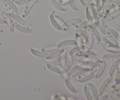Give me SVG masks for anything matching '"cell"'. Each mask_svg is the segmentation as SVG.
Segmentation results:
<instances>
[{"label": "cell", "mask_w": 120, "mask_h": 100, "mask_svg": "<svg viewBox=\"0 0 120 100\" xmlns=\"http://www.w3.org/2000/svg\"><path fill=\"white\" fill-rule=\"evenodd\" d=\"M91 4H93L96 5V0H91Z\"/></svg>", "instance_id": "cell-51"}, {"label": "cell", "mask_w": 120, "mask_h": 100, "mask_svg": "<svg viewBox=\"0 0 120 100\" xmlns=\"http://www.w3.org/2000/svg\"><path fill=\"white\" fill-rule=\"evenodd\" d=\"M4 1L13 9V10H14V11L16 13L18 12V7L17 6H16V4L14 3V2L12 1H11V0H4Z\"/></svg>", "instance_id": "cell-38"}, {"label": "cell", "mask_w": 120, "mask_h": 100, "mask_svg": "<svg viewBox=\"0 0 120 100\" xmlns=\"http://www.w3.org/2000/svg\"><path fill=\"white\" fill-rule=\"evenodd\" d=\"M83 92H84V95L86 96V98L88 100H92L93 98L91 96V94H90V91H89V89H88V87L87 86H84V88H83Z\"/></svg>", "instance_id": "cell-39"}, {"label": "cell", "mask_w": 120, "mask_h": 100, "mask_svg": "<svg viewBox=\"0 0 120 100\" xmlns=\"http://www.w3.org/2000/svg\"><path fill=\"white\" fill-rule=\"evenodd\" d=\"M86 15L87 21L88 24H93V17L92 9H91V4H89L86 9Z\"/></svg>", "instance_id": "cell-3"}, {"label": "cell", "mask_w": 120, "mask_h": 100, "mask_svg": "<svg viewBox=\"0 0 120 100\" xmlns=\"http://www.w3.org/2000/svg\"><path fill=\"white\" fill-rule=\"evenodd\" d=\"M50 1H51V3L52 4V5L56 9H57L58 11H61V12L66 11V9L63 8V7H62L61 5L57 2V0H50Z\"/></svg>", "instance_id": "cell-26"}, {"label": "cell", "mask_w": 120, "mask_h": 100, "mask_svg": "<svg viewBox=\"0 0 120 100\" xmlns=\"http://www.w3.org/2000/svg\"><path fill=\"white\" fill-rule=\"evenodd\" d=\"M114 89L116 91H120V85L116 86V87L114 88Z\"/></svg>", "instance_id": "cell-49"}, {"label": "cell", "mask_w": 120, "mask_h": 100, "mask_svg": "<svg viewBox=\"0 0 120 100\" xmlns=\"http://www.w3.org/2000/svg\"><path fill=\"white\" fill-rule=\"evenodd\" d=\"M103 2H104V0H96V7L98 11H99L101 8L103 4Z\"/></svg>", "instance_id": "cell-45"}, {"label": "cell", "mask_w": 120, "mask_h": 100, "mask_svg": "<svg viewBox=\"0 0 120 100\" xmlns=\"http://www.w3.org/2000/svg\"><path fill=\"white\" fill-rule=\"evenodd\" d=\"M88 86L90 88V90H91V92H92L94 98L95 100H98L100 99V95L99 93H98V91L97 90V88L96 87V86L93 84L91 82H89L88 84Z\"/></svg>", "instance_id": "cell-13"}, {"label": "cell", "mask_w": 120, "mask_h": 100, "mask_svg": "<svg viewBox=\"0 0 120 100\" xmlns=\"http://www.w3.org/2000/svg\"><path fill=\"white\" fill-rule=\"evenodd\" d=\"M97 25H98V28H99L100 30V31L101 32V33H103V34H104V35H106L107 31L105 28V25H104V20H103V18H100L99 20H98V24Z\"/></svg>", "instance_id": "cell-31"}, {"label": "cell", "mask_w": 120, "mask_h": 100, "mask_svg": "<svg viewBox=\"0 0 120 100\" xmlns=\"http://www.w3.org/2000/svg\"><path fill=\"white\" fill-rule=\"evenodd\" d=\"M120 60L119 58H117L113 63L111 64V65L110 66V68L109 69V75L110 76H112L113 75L114 72H115L116 69H117V68L118 67V65L120 64Z\"/></svg>", "instance_id": "cell-16"}, {"label": "cell", "mask_w": 120, "mask_h": 100, "mask_svg": "<svg viewBox=\"0 0 120 100\" xmlns=\"http://www.w3.org/2000/svg\"><path fill=\"white\" fill-rule=\"evenodd\" d=\"M106 35H107V38L110 41H111V42H112L113 44H114L115 45H116L119 47V43H118V42L117 41V40H116V39L114 37V36L110 34V33L107 32Z\"/></svg>", "instance_id": "cell-41"}, {"label": "cell", "mask_w": 120, "mask_h": 100, "mask_svg": "<svg viewBox=\"0 0 120 100\" xmlns=\"http://www.w3.org/2000/svg\"><path fill=\"white\" fill-rule=\"evenodd\" d=\"M88 26H89V29L91 31L92 34H93L94 36H95V38L97 39V41H101V36L99 32L98 31V30L96 28V27L93 24H88Z\"/></svg>", "instance_id": "cell-12"}, {"label": "cell", "mask_w": 120, "mask_h": 100, "mask_svg": "<svg viewBox=\"0 0 120 100\" xmlns=\"http://www.w3.org/2000/svg\"><path fill=\"white\" fill-rule=\"evenodd\" d=\"M49 20H50V23L52 24V26L54 28H55V29L57 31H62V28L60 27V25H59V24L57 23L56 20L55 19V16H54L53 14H50V16H49Z\"/></svg>", "instance_id": "cell-18"}, {"label": "cell", "mask_w": 120, "mask_h": 100, "mask_svg": "<svg viewBox=\"0 0 120 100\" xmlns=\"http://www.w3.org/2000/svg\"><path fill=\"white\" fill-rule=\"evenodd\" d=\"M82 21V19L80 18H71L70 20H67L66 21V23L69 27V26H71L73 25L77 24L80 23Z\"/></svg>", "instance_id": "cell-29"}, {"label": "cell", "mask_w": 120, "mask_h": 100, "mask_svg": "<svg viewBox=\"0 0 120 100\" xmlns=\"http://www.w3.org/2000/svg\"><path fill=\"white\" fill-rule=\"evenodd\" d=\"M60 48L58 45H49L46 46L42 48V51L46 52H52L54 51H56L57 49H59Z\"/></svg>", "instance_id": "cell-27"}, {"label": "cell", "mask_w": 120, "mask_h": 100, "mask_svg": "<svg viewBox=\"0 0 120 100\" xmlns=\"http://www.w3.org/2000/svg\"><path fill=\"white\" fill-rule=\"evenodd\" d=\"M104 2L105 3H112L116 4H120V0H104Z\"/></svg>", "instance_id": "cell-48"}, {"label": "cell", "mask_w": 120, "mask_h": 100, "mask_svg": "<svg viewBox=\"0 0 120 100\" xmlns=\"http://www.w3.org/2000/svg\"><path fill=\"white\" fill-rule=\"evenodd\" d=\"M87 25H88V22L87 21H82V22L80 23V24L79 25L78 27H77V29H76V34H75L76 36H80V34L82 32V31H83V29H84V27H86Z\"/></svg>", "instance_id": "cell-19"}, {"label": "cell", "mask_w": 120, "mask_h": 100, "mask_svg": "<svg viewBox=\"0 0 120 100\" xmlns=\"http://www.w3.org/2000/svg\"><path fill=\"white\" fill-rule=\"evenodd\" d=\"M102 39H103V42L104 44L106 45L109 46V47H119L118 46L116 45H115L114 44L112 43L111 41H110V40L107 38V36H103Z\"/></svg>", "instance_id": "cell-37"}, {"label": "cell", "mask_w": 120, "mask_h": 100, "mask_svg": "<svg viewBox=\"0 0 120 100\" xmlns=\"http://www.w3.org/2000/svg\"><path fill=\"white\" fill-rule=\"evenodd\" d=\"M31 0H17L15 1V4L19 5H22L26 4L28 2H29Z\"/></svg>", "instance_id": "cell-46"}, {"label": "cell", "mask_w": 120, "mask_h": 100, "mask_svg": "<svg viewBox=\"0 0 120 100\" xmlns=\"http://www.w3.org/2000/svg\"><path fill=\"white\" fill-rule=\"evenodd\" d=\"M64 51V49H60V48H59V49H57V50L56 51H54L53 52L50 53V54H48V55L46 56V60L48 61V60H50V59L59 57V56H60L62 54H63V52Z\"/></svg>", "instance_id": "cell-10"}, {"label": "cell", "mask_w": 120, "mask_h": 100, "mask_svg": "<svg viewBox=\"0 0 120 100\" xmlns=\"http://www.w3.org/2000/svg\"><path fill=\"white\" fill-rule=\"evenodd\" d=\"M120 57V54L117 52H109L103 55L102 58L103 60L108 59H117Z\"/></svg>", "instance_id": "cell-21"}, {"label": "cell", "mask_w": 120, "mask_h": 100, "mask_svg": "<svg viewBox=\"0 0 120 100\" xmlns=\"http://www.w3.org/2000/svg\"><path fill=\"white\" fill-rule=\"evenodd\" d=\"M109 32L110 33L116 40H117V41L119 43V46H120V35L116 31L115 29H114L113 28H109Z\"/></svg>", "instance_id": "cell-33"}, {"label": "cell", "mask_w": 120, "mask_h": 100, "mask_svg": "<svg viewBox=\"0 0 120 100\" xmlns=\"http://www.w3.org/2000/svg\"><path fill=\"white\" fill-rule=\"evenodd\" d=\"M69 4V5H70V8L74 11H78L79 9L77 8V5L76 4L75 2L74 1V0H69L68 2Z\"/></svg>", "instance_id": "cell-44"}, {"label": "cell", "mask_w": 120, "mask_h": 100, "mask_svg": "<svg viewBox=\"0 0 120 100\" xmlns=\"http://www.w3.org/2000/svg\"><path fill=\"white\" fill-rule=\"evenodd\" d=\"M94 72H91L89 73L88 75H85L83 77L79 78L78 77V78L76 80L77 82H80V83H84V82H86L89 81L90 80H91V79L93 77H94Z\"/></svg>", "instance_id": "cell-9"}, {"label": "cell", "mask_w": 120, "mask_h": 100, "mask_svg": "<svg viewBox=\"0 0 120 100\" xmlns=\"http://www.w3.org/2000/svg\"><path fill=\"white\" fill-rule=\"evenodd\" d=\"M106 62H105V60H102L101 64V65L100 66L99 68H98V71L96 72V74H94V77L96 78H98L100 77L104 73V71H105V68H106Z\"/></svg>", "instance_id": "cell-7"}, {"label": "cell", "mask_w": 120, "mask_h": 100, "mask_svg": "<svg viewBox=\"0 0 120 100\" xmlns=\"http://www.w3.org/2000/svg\"><path fill=\"white\" fill-rule=\"evenodd\" d=\"M76 54H80V55H87V56H97V54H96L95 52L88 49H85V50H83V51H80L79 52H78Z\"/></svg>", "instance_id": "cell-25"}, {"label": "cell", "mask_w": 120, "mask_h": 100, "mask_svg": "<svg viewBox=\"0 0 120 100\" xmlns=\"http://www.w3.org/2000/svg\"><path fill=\"white\" fill-rule=\"evenodd\" d=\"M64 84H65L66 86V87L68 88V89H69L70 91H71V92L75 93V94H76V93L77 92V89L75 88V87H74L73 85L72 84V83L70 82V80H69L68 78H65V80H64Z\"/></svg>", "instance_id": "cell-23"}, {"label": "cell", "mask_w": 120, "mask_h": 100, "mask_svg": "<svg viewBox=\"0 0 120 100\" xmlns=\"http://www.w3.org/2000/svg\"><path fill=\"white\" fill-rule=\"evenodd\" d=\"M46 67L49 71L53 72H55L57 74H61V72L60 71L59 68V67H57V66L53 65L48 63L46 64Z\"/></svg>", "instance_id": "cell-30"}, {"label": "cell", "mask_w": 120, "mask_h": 100, "mask_svg": "<svg viewBox=\"0 0 120 100\" xmlns=\"http://www.w3.org/2000/svg\"><path fill=\"white\" fill-rule=\"evenodd\" d=\"M8 15L9 16V17H11L12 18L14 19V20L18 22V23L19 24L21 25H24L25 24V20H23V18L22 17H21V16H19V15H18L16 13H9Z\"/></svg>", "instance_id": "cell-15"}, {"label": "cell", "mask_w": 120, "mask_h": 100, "mask_svg": "<svg viewBox=\"0 0 120 100\" xmlns=\"http://www.w3.org/2000/svg\"><path fill=\"white\" fill-rule=\"evenodd\" d=\"M87 0H80V3L82 4V5H84V4H85L86 1Z\"/></svg>", "instance_id": "cell-50"}, {"label": "cell", "mask_w": 120, "mask_h": 100, "mask_svg": "<svg viewBox=\"0 0 120 100\" xmlns=\"http://www.w3.org/2000/svg\"><path fill=\"white\" fill-rule=\"evenodd\" d=\"M120 15V8L118 9V10L112 12V13L109 14L108 16H106V19L108 20H112L113 19L116 18V17L118 16V15Z\"/></svg>", "instance_id": "cell-36"}, {"label": "cell", "mask_w": 120, "mask_h": 100, "mask_svg": "<svg viewBox=\"0 0 120 100\" xmlns=\"http://www.w3.org/2000/svg\"><path fill=\"white\" fill-rule=\"evenodd\" d=\"M73 56L71 54H67V59H66V71H69L71 67H73Z\"/></svg>", "instance_id": "cell-24"}, {"label": "cell", "mask_w": 120, "mask_h": 100, "mask_svg": "<svg viewBox=\"0 0 120 100\" xmlns=\"http://www.w3.org/2000/svg\"><path fill=\"white\" fill-rule=\"evenodd\" d=\"M116 72V75L114 78V82L116 85L119 84L120 82V68H117Z\"/></svg>", "instance_id": "cell-40"}, {"label": "cell", "mask_w": 120, "mask_h": 100, "mask_svg": "<svg viewBox=\"0 0 120 100\" xmlns=\"http://www.w3.org/2000/svg\"><path fill=\"white\" fill-rule=\"evenodd\" d=\"M48 62L50 64H58L60 62V56L57 58H55L50 59V60H48Z\"/></svg>", "instance_id": "cell-47"}, {"label": "cell", "mask_w": 120, "mask_h": 100, "mask_svg": "<svg viewBox=\"0 0 120 100\" xmlns=\"http://www.w3.org/2000/svg\"><path fill=\"white\" fill-rule=\"evenodd\" d=\"M60 65L64 68L66 69V59H67V53L64 51L63 54L60 56Z\"/></svg>", "instance_id": "cell-28"}, {"label": "cell", "mask_w": 120, "mask_h": 100, "mask_svg": "<svg viewBox=\"0 0 120 100\" xmlns=\"http://www.w3.org/2000/svg\"><path fill=\"white\" fill-rule=\"evenodd\" d=\"M6 20H7V24H8V27H9V29L11 32H14V24H13L12 21L11 20V19L8 16H7L6 18Z\"/></svg>", "instance_id": "cell-43"}, {"label": "cell", "mask_w": 120, "mask_h": 100, "mask_svg": "<svg viewBox=\"0 0 120 100\" xmlns=\"http://www.w3.org/2000/svg\"><path fill=\"white\" fill-rule=\"evenodd\" d=\"M38 0H31L29 2H28V4L25 7L24 9V11H23V14H24L25 16H27L30 12L31 9H32L33 7L35 5V4L37 2Z\"/></svg>", "instance_id": "cell-14"}, {"label": "cell", "mask_w": 120, "mask_h": 100, "mask_svg": "<svg viewBox=\"0 0 120 100\" xmlns=\"http://www.w3.org/2000/svg\"><path fill=\"white\" fill-rule=\"evenodd\" d=\"M15 28L19 32L23 34H31L33 32V29L30 27H27L23 26V25L19 24H15Z\"/></svg>", "instance_id": "cell-2"}, {"label": "cell", "mask_w": 120, "mask_h": 100, "mask_svg": "<svg viewBox=\"0 0 120 100\" xmlns=\"http://www.w3.org/2000/svg\"><path fill=\"white\" fill-rule=\"evenodd\" d=\"M102 45H103V48H104L106 51H109V52H118L120 51L119 47H109V46H107L105 44H104L103 42H102Z\"/></svg>", "instance_id": "cell-32"}, {"label": "cell", "mask_w": 120, "mask_h": 100, "mask_svg": "<svg viewBox=\"0 0 120 100\" xmlns=\"http://www.w3.org/2000/svg\"><path fill=\"white\" fill-rule=\"evenodd\" d=\"M90 70L88 69H85V68H81L79 70H78L77 71H76V72L74 73L71 76V77L72 78H78L79 76H82V75H84V74H86V73L89 72Z\"/></svg>", "instance_id": "cell-22"}, {"label": "cell", "mask_w": 120, "mask_h": 100, "mask_svg": "<svg viewBox=\"0 0 120 100\" xmlns=\"http://www.w3.org/2000/svg\"><path fill=\"white\" fill-rule=\"evenodd\" d=\"M81 51H82V49H81L80 47L78 45H76V46H75L74 48H71V50L69 51V53L70 54H71V55H73H73H76V54H77L78 52H79Z\"/></svg>", "instance_id": "cell-42"}, {"label": "cell", "mask_w": 120, "mask_h": 100, "mask_svg": "<svg viewBox=\"0 0 120 100\" xmlns=\"http://www.w3.org/2000/svg\"><path fill=\"white\" fill-rule=\"evenodd\" d=\"M111 81V76H110V77L105 78V80L103 81V82H102L101 84L100 87L99 89H98V93H99L100 96L101 95H102L103 93L104 92V90H105L106 87H107V85H109V84L110 83Z\"/></svg>", "instance_id": "cell-8"}, {"label": "cell", "mask_w": 120, "mask_h": 100, "mask_svg": "<svg viewBox=\"0 0 120 100\" xmlns=\"http://www.w3.org/2000/svg\"><path fill=\"white\" fill-rule=\"evenodd\" d=\"M94 42V35L92 34L91 31H87V42L86 44V48L90 49L93 47Z\"/></svg>", "instance_id": "cell-6"}, {"label": "cell", "mask_w": 120, "mask_h": 100, "mask_svg": "<svg viewBox=\"0 0 120 100\" xmlns=\"http://www.w3.org/2000/svg\"></svg>", "instance_id": "cell-52"}, {"label": "cell", "mask_w": 120, "mask_h": 100, "mask_svg": "<svg viewBox=\"0 0 120 100\" xmlns=\"http://www.w3.org/2000/svg\"><path fill=\"white\" fill-rule=\"evenodd\" d=\"M54 16H55V19L56 20L57 23L59 24V25L60 27H61L62 30L64 31H67L68 30V27H69V26L67 25V24L66 23V22H64L62 18L59 17V16H57V15H54Z\"/></svg>", "instance_id": "cell-17"}, {"label": "cell", "mask_w": 120, "mask_h": 100, "mask_svg": "<svg viewBox=\"0 0 120 100\" xmlns=\"http://www.w3.org/2000/svg\"><path fill=\"white\" fill-rule=\"evenodd\" d=\"M74 58L77 61H80L81 62H84V63H91L97 64L100 63V60L98 58H96L95 56L76 54V55H75Z\"/></svg>", "instance_id": "cell-1"}, {"label": "cell", "mask_w": 120, "mask_h": 100, "mask_svg": "<svg viewBox=\"0 0 120 100\" xmlns=\"http://www.w3.org/2000/svg\"><path fill=\"white\" fill-rule=\"evenodd\" d=\"M30 51L34 56H36V57L41 58H46V56L48 55V52H46L42 51H39L38 49H34L33 48H30Z\"/></svg>", "instance_id": "cell-5"}, {"label": "cell", "mask_w": 120, "mask_h": 100, "mask_svg": "<svg viewBox=\"0 0 120 100\" xmlns=\"http://www.w3.org/2000/svg\"><path fill=\"white\" fill-rule=\"evenodd\" d=\"M91 4V9H92V12H93V24L94 25H97L98 24V20L100 18V15L98 11L97 10V8H96V5L93 4Z\"/></svg>", "instance_id": "cell-4"}, {"label": "cell", "mask_w": 120, "mask_h": 100, "mask_svg": "<svg viewBox=\"0 0 120 100\" xmlns=\"http://www.w3.org/2000/svg\"><path fill=\"white\" fill-rule=\"evenodd\" d=\"M80 69H81V68L79 64H77L76 65L74 66V67H72L69 71H68V72L67 73V74H68V76H69V77H70L74 73H75L76 71L79 70Z\"/></svg>", "instance_id": "cell-34"}, {"label": "cell", "mask_w": 120, "mask_h": 100, "mask_svg": "<svg viewBox=\"0 0 120 100\" xmlns=\"http://www.w3.org/2000/svg\"><path fill=\"white\" fill-rule=\"evenodd\" d=\"M79 66L81 68H85V69H88L89 70H91L93 69L95 67L94 64L91 63H84V62H82V64H80Z\"/></svg>", "instance_id": "cell-35"}, {"label": "cell", "mask_w": 120, "mask_h": 100, "mask_svg": "<svg viewBox=\"0 0 120 100\" xmlns=\"http://www.w3.org/2000/svg\"><path fill=\"white\" fill-rule=\"evenodd\" d=\"M87 29L88 27L87 26L84 27V29H83L82 32L80 34V39H81V42L82 44L86 46L87 42Z\"/></svg>", "instance_id": "cell-20"}, {"label": "cell", "mask_w": 120, "mask_h": 100, "mask_svg": "<svg viewBox=\"0 0 120 100\" xmlns=\"http://www.w3.org/2000/svg\"><path fill=\"white\" fill-rule=\"evenodd\" d=\"M57 45L60 48L62 47H65V46L68 45H77V42L76 40H71V39H69V40H65L63 41H61Z\"/></svg>", "instance_id": "cell-11"}]
</instances>
